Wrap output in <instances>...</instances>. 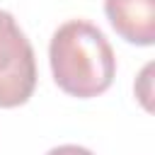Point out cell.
I'll return each mask as SVG.
<instances>
[{
    "label": "cell",
    "instance_id": "5",
    "mask_svg": "<svg viewBox=\"0 0 155 155\" xmlns=\"http://www.w3.org/2000/svg\"><path fill=\"white\" fill-rule=\"evenodd\" d=\"M46 155H94V153H92V150H87V148H82V145H73V143H68V145L51 148Z\"/></svg>",
    "mask_w": 155,
    "mask_h": 155
},
{
    "label": "cell",
    "instance_id": "4",
    "mask_svg": "<svg viewBox=\"0 0 155 155\" xmlns=\"http://www.w3.org/2000/svg\"><path fill=\"white\" fill-rule=\"evenodd\" d=\"M150 73H153V63H148L143 68V73L138 78L140 87H136V92H138V97H140V102H143L145 109H150Z\"/></svg>",
    "mask_w": 155,
    "mask_h": 155
},
{
    "label": "cell",
    "instance_id": "2",
    "mask_svg": "<svg viewBox=\"0 0 155 155\" xmlns=\"http://www.w3.org/2000/svg\"><path fill=\"white\" fill-rule=\"evenodd\" d=\"M36 87V58L29 39L7 10H0V107L24 104Z\"/></svg>",
    "mask_w": 155,
    "mask_h": 155
},
{
    "label": "cell",
    "instance_id": "1",
    "mask_svg": "<svg viewBox=\"0 0 155 155\" xmlns=\"http://www.w3.org/2000/svg\"><path fill=\"white\" fill-rule=\"evenodd\" d=\"M48 61L56 85L70 97L90 99L114 82L116 58L111 44L87 19H70L53 31Z\"/></svg>",
    "mask_w": 155,
    "mask_h": 155
},
{
    "label": "cell",
    "instance_id": "3",
    "mask_svg": "<svg viewBox=\"0 0 155 155\" xmlns=\"http://www.w3.org/2000/svg\"><path fill=\"white\" fill-rule=\"evenodd\" d=\"M104 12L128 44L150 46L155 41V0H104Z\"/></svg>",
    "mask_w": 155,
    "mask_h": 155
}]
</instances>
